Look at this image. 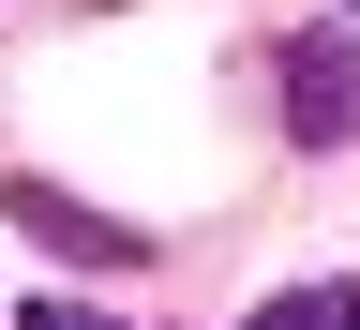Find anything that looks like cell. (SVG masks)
Returning <instances> with one entry per match:
<instances>
[{
	"label": "cell",
	"instance_id": "6da1fadb",
	"mask_svg": "<svg viewBox=\"0 0 360 330\" xmlns=\"http://www.w3.org/2000/svg\"><path fill=\"white\" fill-rule=\"evenodd\" d=\"M285 135H300V151H345V135H360V30L345 15L285 30Z\"/></svg>",
	"mask_w": 360,
	"mask_h": 330
},
{
	"label": "cell",
	"instance_id": "7a4b0ae2",
	"mask_svg": "<svg viewBox=\"0 0 360 330\" xmlns=\"http://www.w3.org/2000/svg\"><path fill=\"white\" fill-rule=\"evenodd\" d=\"M0 210H15V241H45V255H75V270H150V225L90 210V196H60V180H0Z\"/></svg>",
	"mask_w": 360,
	"mask_h": 330
},
{
	"label": "cell",
	"instance_id": "3957f363",
	"mask_svg": "<svg viewBox=\"0 0 360 330\" xmlns=\"http://www.w3.org/2000/svg\"><path fill=\"white\" fill-rule=\"evenodd\" d=\"M240 330H360V286H345V270H315V286H270Z\"/></svg>",
	"mask_w": 360,
	"mask_h": 330
},
{
	"label": "cell",
	"instance_id": "277c9868",
	"mask_svg": "<svg viewBox=\"0 0 360 330\" xmlns=\"http://www.w3.org/2000/svg\"><path fill=\"white\" fill-rule=\"evenodd\" d=\"M15 330H120V315H105V300H45V286H30V300H15Z\"/></svg>",
	"mask_w": 360,
	"mask_h": 330
}]
</instances>
